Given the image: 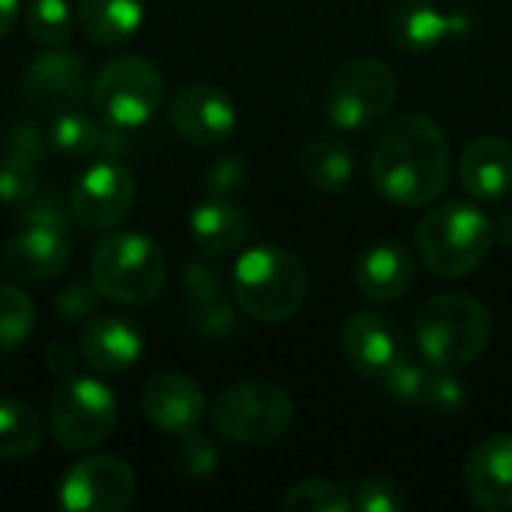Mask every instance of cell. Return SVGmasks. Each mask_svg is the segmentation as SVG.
<instances>
[{
	"label": "cell",
	"instance_id": "f35d334b",
	"mask_svg": "<svg viewBox=\"0 0 512 512\" xmlns=\"http://www.w3.org/2000/svg\"><path fill=\"white\" fill-rule=\"evenodd\" d=\"M45 369L54 375V378H72L75 375V351L66 345V342H51L45 348Z\"/></svg>",
	"mask_w": 512,
	"mask_h": 512
},
{
	"label": "cell",
	"instance_id": "ba28073f",
	"mask_svg": "<svg viewBox=\"0 0 512 512\" xmlns=\"http://www.w3.org/2000/svg\"><path fill=\"white\" fill-rule=\"evenodd\" d=\"M294 423L291 396L270 381H240L225 387L213 402V426L222 438L243 447L279 441Z\"/></svg>",
	"mask_w": 512,
	"mask_h": 512
},
{
	"label": "cell",
	"instance_id": "ab89813d",
	"mask_svg": "<svg viewBox=\"0 0 512 512\" xmlns=\"http://www.w3.org/2000/svg\"><path fill=\"white\" fill-rule=\"evenodd\" d=\"M21 15V0H0V39L15 27Z\"/></svg>",
	"mask_w": 512,
	"mask_h": 512
},
{
	"label": "cell",
	"instance_id": "44dd1931",
	"mask_svg": "<svg viewBox=\"0 0 512 512\" xmlns=\"http://www.w3.org/2000/svg\"><path fill=\"white\" fill-rule=\"evenodd\" d=\"M459 177L474 201H501L512 192V144L498 135L474 138L462 159Z\"/></svg>",
	"mask_w": 512,
	"mask_h": 512
},
{
	"label": "cell",
	"instance_id": "d4e9b609",
	"mask_svg": "<svg viewBox=\"0 0 512 512\" xmlns=\"http://www.w3.org/2000/svg\"><path fill=\"white\" fill-rule=\"evenodd\" d=\"M300 171L318 192H342L354 177V156L336 138H312L300 153Z\"/></svg>",
	"mask_w": 512,
	"mask_h": 512
},
{
	"label": "cell",
	"instance_id": "8d00e7d4",
	"mask_svg": "<svg viewBox=\"0 0 512 512\" xmlns=\"http://www.w3.org/2000/svg\"><path fill=\"white\" fill-rule=\"evenodd\" d=\"M183 288L186 294L192 297L195 306H204V303H213L222 297V282H219V270L216 267H207V264H186L183 270Z\"/></svg>",
	"mask_w": 512,
	"mask_h": 512
},
{
	"label": "cell",
	"instance_id": "1f68e13d",
	"mask_svg": "<svg viewBox=\"0 0 512 512\" xmlns=\"http://www.w3.org/2000/svg\"><path fill=\"white\" fill-rule=\"evenodd\" d=\"M39 162L18 156V153H0V204L21 207L30 201L39 189Z\"/></svg>",
	"mask_w": 512,
	"mask_h": 512
},
{
	"label": "cell",
	"instance_id": "4dcf8cb0",
	"mask_svg": "<svg viewBox=\"0 0 512 512\" xmlns=\"http://www.w3.org/2000/svg\"><path fill=\"white\" fill-rule=\"evenodd\" d=\"M18 222L21 225H45V228H54V231H69V222H75L72 216V201L63 189L57 186H45V189H36V195L30 201L21 204L18 210Z\"/></svg>",
	"mask_w": 512,
	"mask_h": 512
},
{
	"label": "cell",
	"instance_id": "5b68a950",
	"mask_svg": "<svg viewBox=\"0 0 512 512\" xmlns=\"http://www.w3.org/2000/svg\"><path fill=\"white\" fill-rule=\"evenodd\" d=\"M495 243V225L471 201H447L432 207L417 225V249L426 267L444 279L474 273Z\"/></svg>",
	"mask_w": 512,
	"mask_h": 512
},
{
	"label": "cell",
	"instance_id": "74e56055",
	"mask_svg": "<svg viewBox=\"0 0 512 512\" xmlns=\"http://www.w3.org/2000/svg\"><path fill=\"white\" fill-rule=\"evenodd\" d=\"M243 177H246L243 159L225 156V159L213 162V168H210V174H207V186L213 189V195H228V192H234V189L243 186Z\"/></svg>",
	"mask_w": 512,
	"mask_h": 512
},
{
	"label": "cell",
	"instance_id": "9c48e42d",
	"mask_svg": "<svg viewBox=\"0 0 512 512\" xmlns=\"http://www.w3.org/2000/svg\"><path fill=\"white\" fill-rule=\"evenodd\" d=\"M48 426L60 450L87 453L105 444L117 429V399L102 381L72 375L51 396Z\"/></svg>",
	"mask_w": 512,
	"mask_h": 512
},
{
	"label": "cell",
	"instance_id": "4316f807",
	"mask_svg": "<svg viewBox=\"0 0 512 512\" xmlns=\"http://www.w3.org/2000/svg\"><path fill=\"white\" fill-rule=\"evenodd\" d=\"M102 138H105V126L78 108L57 114L54 126L48 132L51 150L66 159H84V156L102 150Z\"/></svg>",
	"mask_w": 512,
	"mask_h": 512
},
{
	"label": "cell",
	"instance_id": "52a82bcc",
	"mask_svg": "<svg viewBox=\"0 0 512 512\" xmlns=\"http://www.w3.org/2000/svg\"><path fill=\"white\" fill-rule=\"evenodd\" d=\"M165 96L162 72L141 54L111 57L93 78L90 99L105 126L141 129L153 120Z\"/></svg>",
	"mask_w": 512,
	"mask_h": 512
},
{
	"label": "cell",
	"instance_id": "83f0119b",
	"mask_svg": "<svg viewBox=\"0 0 512 512\" xmlns=\"http://www.w3.org/2000/svg\"><path fill=\"white\" fill-rule=\"evenodd\" d=\"M30 39L45 48H63L72 39V9L66 0H30L24 9Z\"/></svg>",
	"mask_w": 512,
	"mask_h": 512
},
{
	"label": "cell",
	"instance_id": "60d3db41",
	"mask_svg": "<svg viewBox=\"0 0 512 512\" xmlns=\"http://www.w3.org/2000/svg\"><path fill=\"white\" fill-rule=\"evenodd\" d=\"M495 234L501 237V243L512 246V213H507V216H501V219H498V225H495Z\"/></svg>",
	"mask_w": 512,
	"mask_h": 512
},
{
	"label": "cell",
	"instance_id": "f546056e",
	"mask_svg": "<svg viewBox=\"0 0 512 512\" xmlns=\"http://www.w3.org/2000/svg\"><path fill=\"white\" fill-rule=\"evenodd\" d=\"M33 327H36L33 300L21 288L0 282V354L24 345L30 339Z\"/></svg>",
	"mask_w": 512,
	"mask_h": 512
},
{
	"label": "cell",
	"instance_id": "e575fe53",
	"mask_svg": "<svg viewBox=\"0 0 512 512\" xmlns=\"http://www.w3.org/2000/svg\"><path fill=\"white\" fill-rule=\"evenodd\" d=\"M216 462H219V453H216V447H213L210 438L198 435L195 429L183 435L180 450H177V465H180L183 474H189V477H207V474L216 471Z\"/></svg>",
	"mask_w": 512,
	"mask_h": 512
},
{
	"label": "cell",
	"instance_id": "d6986e66",
	"mask_svg": "<svg viewBox=\"0 0 512 512\" xmlns=\"http://www.w3.org/2000/svg\"><path fill=\"white\" fill-rule=\"evenodd\" d=\"M81 360L96 375H120L129 372L144 354V333L117 315H99L81 330L78 342Z\"/></svg>",
	"mask_w": 512,
	"mask_h": 512
},
{
	"label": "cell",
	"instance_id": "6da1fadb",
	"mask_svg": "<svg viewBox=\"0 0 512 512\" xmlns=\"http://www.w3.org/2000/svg\"><path fill=\"white\" fill-rule=\"evenodd\" d=\"M372 183L399 207L432 204L450 180V141L438 120L420 111L393 117L372 150Z\"/></svg>",
	"mask_w": 512,
	"mask_h": 512
},
{
	"label": "cell",
	"instance_id": "f1b7e54d",
	"mask_svg": "<svg viewBox=\"0 0 512 512\" xmlns=\"http://www.w3.org/2000/svg\"><path fill=\"white\" fill-rule=\"evenodd\" d=\"M279 507L285 512H351L354 498L348 495L345 486L312 477V480L294 483Z\"/></svg>",
	"mask_w": 512,
	"mask_h": 512
},
{
	"label": "cell",
	"instance_id": "cb8c5ba5",
	"mask_svg": "<svg viewBox=\"0 0 512 512\" xmlns=\"http://www.w3.org/2000/svg\"><path fill=\"white\" fill-rule=\"evenodd\" d=\"M78 24L102 48L123 45L144 24V0H78Z\"/></svg>",
	"mask_w": 512,
	"mask_h": 512
},
{
	"label": "cell",
	"instance_id": "d590c367",
	"mask_svg": "<svg viewBox=\"0 0 512 512\" xmlns=\"http://www.w3.org/2000/svg\"><path fill=\"white\" fill-rule=\"evenodd\" d=\"M3 150L6 153H18V156H27L39 165H45L48 159V150H51V141L48 135H42V129L30 120H21V123H12L3 135Z\"/></svg>",
	"mask_w": 512,
	"mask_h": 512
},
{
	"label": "cell",
	"instance_id": "8fae6325",
	"mask_svg": "<svg viewBox=\"0 0 512 512\" xmlns=\"http://www.w3.org/2000/svg\"><path fill=\"white\" fill-rule=\"evenodd\" d=\"M135 501V474L117 456H87L60 480V507L72 512H126Z\"/></svg>",
	"mask_w": 512,
	"mask_h": 512
},
{
	"label": "cell",
	"instance_id": "484cf974",
	"mask_svg": "<svg viewBox=\"0 0 512 512\" xmlns=\"http://www.w3.org/2000/svg\"><path fill=\"white\" fill-rule=\"evenodd\" d=\"M42 444V417L33 405L0 399V462H15L36 453Z\"/></svg>",
	"mask_w": 512,
	"mask_h": 512
},
{
	"label": "cell",
	"instance_id": "277c9868",
	"mask_svg": "<svg viewBox=\"0 0 512 512\" xmlns=\"http://www.w3.org/2000/svg\"><path fill=\"white\" fill-rule=\"evenodd\" d=\"M90 279L102 297L120 306H150L168 282L165 252L138 231H117L99 240L90 255Z\"/></svg>",
	"mask_w": 512,
	"mask_h": 512
},
{
	"label": "cell",
	"instance_id": "7402d4cb",
	"mask_svg": "<svg viewBox=\"0 0 512 512\" xmlns=\"http://www.w3.org/2000/svg\"><path fill=\"white\" fill-rule=\"evenodd\" d=\"M189 231L195 246L207 255H231L243 246L249 225L243 207H237L228 195H210L192 210Z\"/></svg>",
	"mask_w": 512,
	"mask_h": 512
},
{
	"label": "cell",
	"instance_id": "3957f363",
	"mask_svg": "<svg viewBox=\"0 0 512 512\" xmlns=\"http://www.w3.org/2000/svg\"><path fill=\"white\" fill-rule=\"evenodd\" d=\"M414 333L426 363L456 372L492 342V312L471 294H438L417 309Z\"/></svg>",
	"mask_w": 512,
	"mask_h": 512
},
{
	"label": "cell",
	"instance_id": "2e32d148",
	"mask_svg": "<svg viewBox=\"0 0 512 512\" xmlns=\"http://www.w3.org/2000/svg\"><path fill=\"white\" fill-rule=\"evenodd\" d=\"M381 384L396 402L423 408L441 417H450L468 405L465 387L453 378V372L438 369L432 363H414L411 357H405Z\"/></svg>",
	"mask_w": 512,
	"mask_h": 512
},
{
	"label": "cell",
	"instance_id": "ac0fdd59",
	"mask_svg": "<svg viewBox=\"0 0 512 512\" xmlns=\"http://www.w3.org/2000/svg\"><path fill=\"white\" fill-rule=\"evenodd\" d=\"M0 264L15 282H27V285L51 282L69 264V237L45 225H24L3 246Z\"/></svg>",
	"mask_w": 512,
	"mask_h": 512
},
{
	"label": "cell",
	"instance_id": "7a4b0ae2",
	"mask_svg": "<svg viewBox=\"0 0 512 512\" xmlns=\"http://www.w3.org/2000/svg\"><path fill=\"white\" fill-rule=\"evenodd\" d=\"M231 291L249 318L264 324H285L303 309L309 279L294 252L285 246L261 243L237 258Z\"/></svg>",
	"mask_w": 512,
	"mask_h": 512
},
{
	"label": "cell",
	"instance_id": "30bf717a",
	"mask_svg": "<svg viewBox=\"0 0 512 512\" xmlns=\"http://www.w3.org/2000/svg\"><path fill=\"white\" fill-rule=\"evenodd\" d=\"M93 90L90 66L81 54L48 48L36 54L21 78V96L30 108L45 114H63L72 108H81L84 99Z\"/></svg>",
	"mask_w": 512,
	"mask_h": 512
},
{
	"label": "cell",
	"instance_id": "8992f818",
	"mask_svg": "<svg viewBox=\"0 0 512 512\" xmlns=\"http://www.w3.org/2000/svg\"><path fill=\"white\" fill-rule=\"evenodd\" d=\"M399 78L378 57H354L342 63L324 93V111L333 126L363 132L378 126L396 105Z\"/></svg>",
	"mask_w": 512,
	"mask_h": 512
},
{
	"label": "cell",
	"instance_id": "603a6c76",
	"mask_svg": "<svg viewBox=\"0 0 512 512\" xmlns=\"http://www.w3.org/2000/svg\"><path fill=\"white\" fill-rule=\"evenodd\" d=\"M450 27H453V18L441 15L438 6L429 0H399L387 15L390 39L411 54H423L441 45Z\"/></svg>",
	"mask_w": 512,
	"mask_h": 512
},
{
	"label": "cell",
	"instance_id": "7c38bea8",
	"mask_svg": "<svg viewBox=\"0 0 512 512\" xmlns=\"http://www.w3.org/2000/svg\"><path fill=\"white\" fill-rule=\"evenodd\" d=\"M72 216L81 228L108 231L117 228L135 201V177L117 159H102L90 165L69 192Z\"/></svg>",
	"mask_w": 512,
	"mask_h": 512
},
{
	"label": "cell",
	"instance_id": "d6a6232c",
	"mask_svg": "<svg viewBox=\"0 0 512 512\" xmlns=\"http://www.w3.org/2000/svg\"><path fill=\"white\" fill-rule=\"evenodd\" d=\"M408 507V495L393 480H363L354 489V510L360 512H402Z\"/></svg>",
	"mask_w": 512,
	"mask_h": 512
},
{
	"label": "cell",
	"instance_id": "e0dca14e",
	"mask_svg": "<svg viewBox=\"0 0 512 512\" xmlns=\"http://www.w3.org/2000/svg\"><path fill=\"white\" fill-rule=\"evenodd\" d=\"M465 492L480 510H512V432L474 444L465 459Z\"/></svg>",
	"mask_w": 512,
	"mask_h": 512
},
{
	"label": "cell",
	"instance_id": "4fadbf2b",
	"mask_svg": "<svg viewBox=\"0 0 512 512\" xmlns=\"http://www.w3.org/2000/svg\"><path fill=\"white\" fill-rule=\"evenodd\" d=\"M168 120H171V129L189 144L216 147L234 132L237 105L222 87L210 81H195L174 93L168 105Z\"/></svg>",
	"mask_w": 512,
	"mask_h": 512
},
{
	"label": "cell",
	"instance_id": "9a60e30c",
	"mask_svg": "<svg viewBox=\"0 0 512 512\" xmlns=\"http://www.w3.org/2000/svg\"><path fill=\"white\" fill-rule=\"evenodd\" d=\"M144 417L171 435H186L201 426L207 399L204 390L183 372H156L141 387Z\"/></svg>",
	"mask_w": 512,
	"mask_h": 512
},
{
	"label": "cell",
	"instance_id": "5bb4252c",
	"mask_svg": "<svg viewBox=\"0 0 512 512\" xmlns=\"http://www.w3.org/2000/svg\"><path fill=\"white\" fill-rule=\"evenodd\" d=\"M342 354L363 378L384 381L408 357V339L390 315L357 312L342 327Z\"/></svg>",
	"mask_w": 512,
	"mask_h": 512
},
{
	"label": "cell",
	"instance_id": "836d02e7",
	"mask_svg": "<svg viewBox=\"0 0 512 512\" xmlns=\"http://www.w3.org/2000/svg\"><path fill=\"white\" fill-rule=\"evenodd\" d=\"M99 288L93 285V279H72L57 297H54V309L63 321L75 324V321H84L96 312V303H99Z\"/></svg>",
	"mask_w": 512,
	"mask_h": 512
},
{
	"label": "cell",
	"instance_id": "ffe728a7",
	"mask_svg": "<svg viewBox=\"0 0 512 512\" xmlns=\"http://www.w3.org/2000/svg\"><path fill=\"white\" fill-rule=\"evenodd\" d=\"M414 255L411 249H405L396 240H384L369 246L357 264H354V285L363 297L378 300V303H390L408 294V288L414 285Z\"/></svg>",
	"mask_w": 512,
	"mask_h": 512
}]
</instances>
